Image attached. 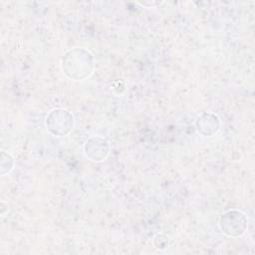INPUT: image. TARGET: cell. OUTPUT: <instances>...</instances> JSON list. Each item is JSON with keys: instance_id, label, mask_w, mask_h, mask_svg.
<instances>
[{"instance_id": "obj_4", "label": "cell", "mask_w": 255, "mask_h": 255, "mask_svg": "<svg viewBox=\"0 0 255 255\" xmlns=\"http://www.w3.org/2000/svg\"><path fill=\"white\" fill-rule=\"evenodd\" d=\"M111 151L109 141L99 135L91 136L84 145V152L86 157L92 161L100 162L105 160Z\"/></svg>"}, {"instance_id": "obj_6", "label": "cell", "mask_w": 255, "mask_h": 255, "mask_svg": "<svg viewBox=\"0 0 255 255\" xmlns=\"http://www.w3.org/2000/svg\"><path fill=\"white\" fill-rule=\"evenodd\" d=\"M14 163H15L14 156L10 152H8L6 150H2L1 154H0V173H1V175H5V174L9 173L13 169Z\"/></svg>"}, {"instance_id": "obj_5", "label": "cell", "mask_w": 255, "mask_h": 255, "mask_svg": "<svg viewBox=\"0 0 255 255\" xmlns=\"http://www.w3.org/2000/svg\"><path fill=\"white\" fill-rule=\"evenodd\" d=\"M195 128L203 136H212L220 129V120L214 113L204 112L196 118Z\"/></svg>"}, {"instance_id": "obj_2", "label": "cell", "mask_w": 255, "mask_h": 255, "mask_svg": "<svg viewBox=\"0 0 255 255\" xmlns=\"http://www.w3.org/2000/svg\"><path fill=\"white\" fill-rule=\"evenodd\" d=\"M45 125L51 134L65 136L72 131L75 125V118L67 109L57 108L47 115Z\"/></svg>"}, {"instance_id": "obj_1", "label": "cell", "mask_w": 255, "mask_h": 255, "mask_svg": "<svg viewBox=\"0 0 255 255\" xmlns=\"http://www.w3.org/2000/svg\"><path fill=\"white\" fill-rule=\"evenodd\" d=\"M61 67L67 78L73 81H82L93 74L95 58L88 49L72 48L62 56Z\"/></svg>"}, {"instance_id": "obj_7", "label": "cell", "mask_w": 255, "mask_h": 255, "mask_svg": "<svg viewBox=\"0 0 255 255\" xmlns=\"http://www.w3.org/2000/svg\"><path fill=\"white\" fill-rule=\"evenodd\" d=\"M158 237H159L160 241H159V243H154L155 247L157 249H164V248H166L167 245H168V238L166 236H164V235H158Z\"/></svg>"}, {"instance_id": "obj_3", "label": "cell", "mask_w": 255, "mask_h": 255, "mask_svg": "<svg viewBox=\"0 0 255 255\" xmlns=\"http://www.w3.org/2000/svg\"><path fill=\"white\" fill-rule=\"evenodd\" d=\"M219 227L229 237H240L248 228V218L242 211L230 209L220 216Z\"/></svg>"}]
</instances>
